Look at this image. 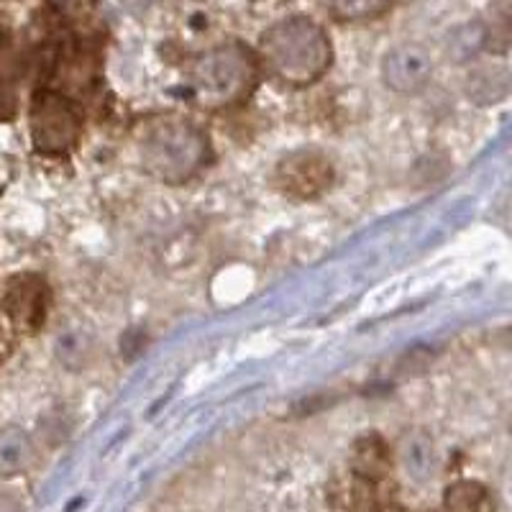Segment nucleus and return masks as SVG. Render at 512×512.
<instances>
[{
	"label": "nucleus",
	"instance_id": "39448f33",
	"mask_svg": "<svg viewBox=\"0 0 512 512\" xmlns=\"http://www.w3.org/2000/svg\"><path fill=\"white\" fill-rule=\"evenodd\" d=\"M333 164L320 152H297L292 157L282 159L277 167V187L287 192L290 198H318L320 192H326L333 185Z\"/></svg>",
	"mask_w": 512,
	"mask_h": 512
},
{
	"label": "nucleus",
	"instance_id": "6e6552de",
	"mask_svg": "<svg viewBox=\"0 0 512 512\" xmlns=\"http://www.w3.org/2000/svg\"><path fill=\"white\" fill-rule=\"evenodd\" d=\"M356 466L359 474L369 479H379L390 469V448L384 446L379 436H367L356 443Z\"/></svg>",
	"mask_w": 512,
	"mask_h": 512
},
{
	"label": "nucleus",
	"instance_id": "423d86ee",
	"mask_svg": "<svg viewBox=\"0 0 512 512\" xmlns=\"http://www.w3.org/2000/svg\"><path fill=\"white\" fill-rule=\"evenodd\" d=\"M3 305L24 331H36L44 323L49 310L47 282L36 274H18V277L8 280L6 292H3Z\"/></svg>",
	"mask_w": 512,
	"mask_h": 512
},
{
	"label": "nucleus",
	"instance_id": "9b49d317",
	"mask_svg": "<svg viewBox=\"0 0 512 512\" xmlns=\"http://www.w3.org/2000/svg\"><path fill=\"white\" fill-rule=\"evenodd\" d=\"M29 456V446H26L24 436L18 433H8L0 438V464L3 466H16Z\"/></svg>",
	"mask_w": 512,
	"mask_h": 512
},
{
	"label": "nucleus",
	"instance_id": "f257e3e1",
	"mask_svg": "<svg viewBox=\"0 0 512 512\" xmlns=\"http://www.w3.org/2000/svg\"><path fill=\"white\" fill-rule=\"evenodd\" d=\"M262 52L274 75L287 82L315 80L331 62L326 34L305 18H290L264 36Z\"/></svg>",
	"mask_w": 512,
	"mask_h": 512
},
{
	"label": "nucleus",
	"instance_id": "f03ea898",
	"mask_svg": "<svg viewBox=\"0 0 512 512\" xmlns=\"http://www.w3.org/2000/svg\"><path fill=\"white\" fill-rule=\"evenodd\" d=\"M208 157V141L198 128L182 121L157 123L144 141L146 167L167 182H180L192 175Z\"/></svg>",
	"mask_w": 512,
	"mask_h": 512
},
{
	"label": "nucleus",
	"instance_id": "7ed1b4c3",
	"mask_svg": "<svg viewBox=\"0 0 512 512\" xmlns=\"http://www.w3.org/2000/svg\"><path fill=\"white\" fill-rule=\"evenodd\" d=\"M192 77L205 105H221L249 93L254 85V62L239 44L223 47L200 59Z\"/></svg>",
	"mask_w": 512,
	"mask_h": 512
},
{
	"label": "nucleus",
	"instance_id": "f8f14e48",
	"mask_svg": "<svg viewBox=\"0 0 512 512\" xmlns=\"http://www.w3.org/2000/svg\"><path fill=\"white\" fill-rule=\"evenodd\" d=\"M16 108V90H13L6 80H0V121H11V118L16 116Z\"/></svg>",
	"mask_w": 512,
	"mask_h": 512
},
{
	"label": "nucleus",
	"instance_id": "20e7f679",
	"mask_svg": "<svg viewBox=\"0 0 512 512\" xmlns=\"http://www.w3.org/2000/svg\"><path fill=\"white\" fill-rule=\"evenodd\" d=\"M80 128L82 118L72 100L52 90L36 95L31 105V136L41 152H67L80 139Z\"/></svg>",
	"mask_w": 512,
	"mask_h": 512
},
{
	"label": "nucleus",
	"instance_id": "ddd939ff",
	"mask_svg": "<svg viewBox=\"0 0 512 512\" xmlns=\"http://www.w3.org/2000/svg\"><path fill=\"white\" fill-rule=\"evenodd\" d=\"M0 512H21V505L11 495H0Z\"/></svg>",
	"mask_w": 512,
	"mask_h": 512
},
{
	"label": "nucleus",
	"instance_id": "9d476101",
	"mask_svg": "<svg viewBox=\"0 0 512 512\" xmlns=\"http://www.w3.org/2000/svg\"><path fill=\"white\" fill-rule=\"evenodd\" d=\"M484 44L492 52H507V49H512V3L495 6L489 11Z\"/></svg>",
	"mask_w": 512,
	"mask_h": 512
},
{
	"label": "nucleus",
	"instance_id": "1a4fd4ad",
	"mask_svg": "<svg viewBox=\"0 0 512 512\" xmlns=\"http://www.w3.org/2000/svg\"><path fill=\"white\" fill-rule=\"evenodd\" d=\"M410 57L402 59V54H392L390 62H387V70H395L390 75L392 88H418L423 85V70L425 59L420 49H408Z\"/></svg>",
	"mask_w": 512,
	"mask_h": 512
},
{
	"label": "nucleus",
	"instance_id": "0eeeda50",
	"mask_svg": "<svg viewBox=\"0 0 512 512\" xmlns=\"http://www.w3.org/2000/svg\"><path fill=\"white\" fill-rule=\"evenodd\" d=\"M512 90V72L502 64H484L469 75V95L479 105H495Z\"/></svg>",
	"mask_w": 512,
	"mask_h": 512
}]
</instances>
